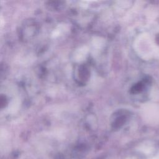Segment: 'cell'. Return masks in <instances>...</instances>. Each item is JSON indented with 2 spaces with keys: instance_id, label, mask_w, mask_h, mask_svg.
Masks as SVG:
<instances>
[{
  "instance_id": "obj_2",
  "label": "cell",
  "mask_w": 159,
  "mask_h": 159,
  "mask_svg": "<svg viewBox=\"0 0 159 159\" xmlns=\"http://www.w3.org/2000/svg\"><path fill=\"white\" fill-rule=\"evenodd\" d=\"M150 159H159V157H153L152 158H150Z\"/></svg>"
},
{
  "instance_id": "obj_1",
  "label": "cell",
  "mask_w": 159,
  "mask_h": 159,
  "mask_svg": "<svg viewBox=\"0 0 159 159\" xmlns=\"http://www.w3.org/2000/svg\"><path fill=\"white\" fill-rule=\"evenodd\" d=\"M87 52H88V48H86V47H83L80 49H78L76 52V53L75 55V58L76 60L78 61L83 60L86 56Z\"/></svg>"
}]
</instances>
